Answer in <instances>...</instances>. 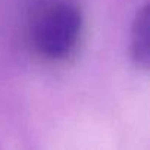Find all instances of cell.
I'll use <instances>...</instances> for the list:
<instances>
[{
    "label": "cell",
    "mask_w": 150,
    "mask_h": 150,
    "mask_svg": "<svg viewBox=\"0 0 150 150\" xmlns=\"http://www.w3.org/2000/svg\"><path fill=\"white\" fill-rule=\"evenodd\" d=\"M84 34V15L74 0H44L28 22L33 52L47 63H65L78 52Z\"/></svg>",
    "instance_id": "obj_1"
},
{
    "label": "cell",
    "mask_w": 150,
    "mask_h": 150,
    "mask_svg": "<svg viewBox=\"0 0 150 150\" xmlns=\"http://www.w3.org/2000/svg\"><path fill=\"white\" fill-rule=\"evenodd\" d=\"M129 59L137 69L147 71L150 63V8L146 2L135 11L129 28Z\"/></svg>",
    "instance_id": "obj_2"
}]
</instances>
